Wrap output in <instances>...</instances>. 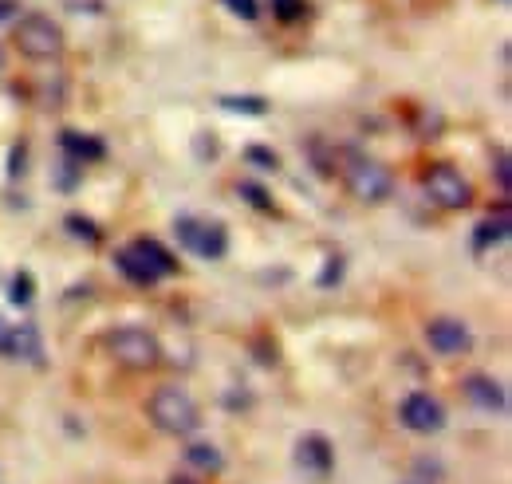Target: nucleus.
I'll return each instance as SVG.
<instances>
[{"label":"nucleus","mask_w":512,"mask_h":484,"mask_svg":"<svg viewBox=\"0 0 512 484\" xmlns=\"http://www.w3.org/2000/svg\"><path fill=\"white\" fill-rule=\"evenodd\" d=\"M12 40H16V52L32 63L60 60L67 48L64 28H60L52 16H44V12H28V16H20L16 28H12Z\"/></svg>","instance_id":"f257e3e1"},{"label":"nucleus","mask_w":512,"mask_h":484,"mask_svg":"<svg viewBox=\"0 0 512 484\" xmlns=\"http://www.w3.org/2000/svg\"><path fill=\"white\" fill-rule=\"evenodd\" d=\"M103 347H107V355L123 366V370H134V374L154 370V366L162 363V343H158V335L146 331V327H134V323H123V327L107 331Z\"/></svg>","instance_id":"f03ea898"},{"label":"nucleus","mask_w":512,"mask_h":484,"mask_svg":"<svg viewBox=\"0 0 512 484\" xmlns=\"http://www.w3.org/2000/svg\"><path fill=\"white\" fill-rule=\"evenodd\" d=\"M339 174H343L347 193L355 201H363V205H383V201H390V193H394L390 166L379 162V158H371V154H347V162H343Z\"/></svg>","instance_id":"7ed1b4c3"},{"label":"nucleus","mask_w":512,"mask_h":484,"mask_svg":"<svg viewBox=\"0 0 512 484\" xmlns=\"http://www.w3.org/2000/svg\"><path fill=\"white\" fill-rule=\"evenodd\" d=\"M146 414H150V422L158 425L162 433H170V437H190L201 425L197 402L186 390H178V386H158L150 394V402H146Z\"/></svg>","instance_id":"20e7f679"},{"label":"nucleus","mask_w":512,"mask_h":484,"mask_svg":"<svg viewBox=\"0 0 512 484\" xmlns=\"http://www.w3.org/2000/svg\"><path fill=\"white\" fill-rule=\"evenodd\" d=\"M174 233H178V241L186 244L193 256H201V260H221V256L229 252V229H225L221 221L182 213V217L174 221Z\"/></svg>","instance_id":"39448f33"},{"label":"nucleus","mask_w":512,"mask_h":484,"mask_svg":"<svg viewBox=\"0 0 512 484\" xmlns=\"http://www.w3.org/2000/svg\"><path fill=\"white\" fill-rule=\"evenodd\" d=\"M422 185H426L430 201L442 205V209H469L473 205V185H469V178L457 166H449V162H434L426 170Z\"/></svg>","instance_id":"423d86ee"},{"label":"nucleus","mask_w":512,"mask_h":484,"mask_svg":"<svg viewBox=\"0 0 512 484\" xmlns=\"http://www.w3.org/2000/svg\"><path fill=\"white\" fill-rule=\"evenodd\" d=\"M398 422L406 425L410 433H442V429H446V406H442L434 394L414 390V394L402 398V406H398Z\"/></svg>","instance_id":"0eeeda50"},{"label":"nucleus","mask_w":512,"mask_h":484,"mask_svg":"<svg viewBox=\"0 0 512 484\" xmlns=\"http://www.w3.org/2000/svg\"><path fill=\"white\" fill-rule=\"evenodd\" d=\"M426 343H430V351H438V355H446V359L473 351L469 327H465L461 319H453V315H438V319L426 323Z\"/></svg>","instance_id":"6e6552de"},{"label":"nucleus","mask_w":512,"mask_h":484,"mask_svg":"<svg viewBox=\"0 0 512 484\" xmlns=\"http://www.w3.org/2000/svg\"><path fill=\"white\" fill-rule=\"evenodd\" d=\"M0 355L8 363H40L44 359V339H40L36 323L0 327Z\"/></svg>","instance_id":"1a4fd4ad"},{"label":"nucleus","mask_w":512,"mask_h":484,"mask_svg":"<svg viewBox=\"0 0 512 484\" xmlns=\"http://www.w3.org/2000/svg\"><path fill=\"white\" fill-rule=\"evenodd\" d=\"M461 394H465L477 410H485V414H501V410L509 406V394H505V386H501L493 374H465V378H461Z\"/></svg>","instance_id":"9d476101"},{"label":"nucleus","mask_w":512,"mask_h":484,"mask_svg":"<svg viewBox=\"0 0 512 484\" xmlns=\"http://www.w3.org/2000/svg\"><path fill=\"white\" fill-rule=\"evenodd\" d=\"M296 465H300L304 473H312V477H327V473L335 469V449H331V441H327L323 433H304L300 445H296Z\"/></svg>","instance_id":"9b49d317"},{"label":"nucleus","mask_w":512,"mask_h":484,"mask_svg":"<svg viewBox=\"0 0 512 484\" xmlns=\"http://www.w3.org/2000/svg\"><path fill=\"white\" fill-rule=\"evenodd\" d=\"M60 150L75 166H91V162L107 158V142L99 134H83V130H60Z\"/></svg>","instance_id":"f8f14e48"},{"label":"nucleus","mask_w":512,"mask_h":484,"mask_svg":"<svg viewBox=\"0 0 512 484\" xmlns=\"http://www.w3.org/2000/svg\"><path fill=\"white\" fill-rule=\"evenodd\" d=\"M130 248L142 256V264L158 276V280H166V276H178V260H174V252L166 248L162 241H154V237H138V241H130Z\"/></svg>","instance_id":"ddd939ff"},{"label":"nucleus","mask_w":512,"mask_h":484,"mask_svg":"<svg viewBox=\"0 0 512 484\" xmlns=\"http://www.w3.org/2000/svg\"><path fill=\"white\" fill-rule=\"evenodd\" d=\"M509 197H501V205H497V213H489L477 229H473V248L477 252H489L493 244H505L509 241Z\"/></svg>","instance_id":"4468645a"},{"label":"nucleus","mask_w":512,"mask_h":484,"mask_svg":"<svg viewBox=\"0 0 512 484\" xmlns=\"http://www.w3.org/2000/svg\"><path fill=\"white\" fill-rule=\"evenodd\" d=\"M115 268L127 276L134 288H154V284H158V276H154V272L142 264V256H138L130 244H123V248L115 252Z\"/></svg>","instance_id":"2eb2a0df"},{"label":"nucleus","mask_w":512,"mask_h":484,"mask_svg":"<svg viewBox=\"0 0 512 484\" xmlns=\"http://www.w3.org/2000/svg\"><path fill=\"white\" fill-rule=\"evenodd\" d=\"M221 107L229 115H249V119L268 115V99L264 95H221Z\"/></svg>","instance_id":"dca6fc26"},{"label":"nucleus","mask_w":512,"mask_h":484,"mask_svg":"<svg viewBox=\"0 0 512 484\" xmlns=\"http://www.w3.org/2000/svg\"><path fill=\"white\" fill-rule=\"evenodd\" d=\"M64 229L75 237V241H87V244H103V229L91 221V217H83V213H67L64 217Z\"/></svg>","instance_id":"f3484780"},{"label":"nucleus","mask_w":512,"mask_h":484,"mask_svg":"<svg viewBox=\"0 0 512 484\" xmlns=\"http://www.w3.org/2000/svg\"><path fill=\"white\" fill-rule=\"evenodd\" d=\"M186 461H190L193 469H201V473H221V465H225L213 445H190L186 449Z\"/></svg>","instance_id":"a211bd4d"},{"label":"nucleus","mask_w":512,"mask_h":484,"mask_svg":"<svg viewBox=\"0 0 512 484\" xmlns=\"http://www.w3.org/2000/svg\"><path fill=\"white\" fill-rule=\"evenodd\" d=\"M32 300H36V280H32V272H16L12 284H8V303H12V307H28Z\"/></svg>","instance_id":"6ab92c4d"},{"label":"nucleus","mask_w":512,"mask_h":484,"mask_svg":"<svg viewBox=\"0 0 512 484\" xmlns=\"http://www.w3.org/2000/svg\"><path fill=\"white\" fill-rule=\"evenodd\" d=\"M237 193H241V201H249V205H253V209H260V213H276L272 193H268L260 182H237Z\"/></svg>","instance_id":"aec40b11"},{"label":"nucleus","mask_w":512,"mask_h":484,"mask_svg":"<svg viewBox=\"0 0 512 484\" xmlns=\"http://www.w3.org/2000/svg\"><path fill=\"white\" fill-rule=\"evenodd\" d=\"M272 16L280 24H296L308 16V0H272Z\"/></svg>","instance_id":"412c9836"},{"label":"nucleus","mask_w":512,"mask_h":484,"mask_svg":"<svg viewBox=\"0 0 512 484\" xmlns=\"http://www.w3.org/2000/svg\"><path fill=\"white\" fill-rule=\"evenodd\" d=\"M28 174V142H16L12 150H8V178L16 182V178H24Z\"/></svg>","instance_id":"4be33fe9"},{"label":"nucleus","mask_w":512,"mask_h":484,"mask_svg":"<svg viewBox=\"0 0 512 484\" xmlns=\"http://www.w3.org/2000/svg\"><path fill=\"white\" fill-rule=\"evenodd\" d=\"M245 162H253L260 170H272V174L280 170V158H276L268 146H249V150H245Z\"/></svg>","instance_id":"5701e85b"},{"label":"nucleus","mask_w":512,"mask_h":484,"mask_svg":"<svg viewBox=\"0 0 512 484\" xmlns=\"http://www.w3.org/2000/svg\"><path fill=\"white\" fill-rule=\"evenodd\" d=\"M493 162H497V185H501V197H509V150L505 146H497L493 150Z\"/></svg>","instance_id":"b1692460"},{"label":"nucleus","mask_w":512,"mask_h":484,"mask_svg":"<svg viewBox=\"0 0 512 484\" xmlns=\"http://www.w3.org/2000/svg\"><path fill=\"white\" fill-rule=\"evenodd\" d=\"M233 16H241V20H256L260 16V0H221Z\"/></svg>","instance_id":"393cba45"},{"label":"nucleus","mask_w":512,"mask_h":484,"mask_svg":"<svg viewBox=\"0 0 512 484\" xmlns=\"http://www.w3.org/2000/svg\"><path fill=\"white\" fill-rule=\"evenodd\" d=\"M343 280V256H327V268L320 272V288H331Z\"/></svg>","instance_id":"a878e982"},{"label":"nucleus","mask_w":512,"mask_h":484,"mask_svg":"<svg viewBox=\"0 0 512 484\" xmlns=\"http://www.w3.org/2000/svg\"><path fill=\"white\" fill-rule=\"evenodd\" d=\"M79 178H83V166H75V162H64V166H60V178H56V185H60V189H75V185H79Z\"/></svg>","instance_id":"bb28decb"},{"label":"nucleus","mask_w":512,"mask_h":484,"mask_svg":"<svg viewBox=\"0 0 512 484\" xmlns=\"http://www.w3.org/2000/svg\"><path fill=\"white\" fill-rule=\"evenodd\" d=\"M197 154L201 158H217V138L213 134H197Z\"/></svg>","instance_id":"cd10ccee"},{"label":"nucleus","mask_w":512,"mask_h":484,"mask_svg":"<svg viewBox=\"0 0 512 484\" xmlns=\"http://www.w3.org/2000/svg\"><path fill=\"white\" fill-rule=\"evenodd\" d=\"M16 12V0H0V20H8Z\"/></svg>","instance_id":"c85d7f7f"},{"label":"nucleus","mask_w":512,"mask_h":484,"mask_svg":"<svg viewBox=\"0 0 512 484\" xmlns=\"http://www.w3.org/2000/svg\"><path fill=\"white\" fill-rule=\"evenodd\" d=\"M170 484H197V481H193V477H174Z\"/></svg>","instance_id":"c756f323"},{"label":"nucleus","mask_w":512,"mask_h":484,"mask_svg":"<svg viewBox=\"0 0 512 484\" xmlns=\"http://www.w3.org/2000/svg\"><path fill=\"white\" fill-rule=\"evenodd\" d=\"M406 484H426V481H406Z\"/></svg>","instance_id":"7c9ffc66"},{"label":"nucleus","mask_w":512,"mask_h":484,"mask_svg":"<svg viewBox=\"0 0 512 484\" xmlns=\"http://www.w3.org/2000/svg\"><path fill=\"white\" fill-rule=\"evenodd\" d=\"M0 327H4V323H0Z\"/></svg>","instance_id":"2f4dec72"}]
</instances>
